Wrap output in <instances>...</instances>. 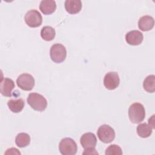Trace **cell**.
<instances>
[{
  "label": "cell",
  "mask_w": 155,
  "mask_h": 155,
  "mask_svg": "<svg viewBox=\"0 0 155 155\" xmlns=\"http://www.w3.org/2000/svg\"><path fill=\"white\" fill-rule=\"evenodd\" d=\"M5 154H21L20 151L15 148H11L7 150L4 153Z\"/></svg>",
  "instance_id": "cell-21"
},
{
  "label": "cell",
  "mask_w": 155,
  "mask_h": 155,
  "mask_svg": "<svg viewBox=\"0 0 155 155\" xmlns=\"http://www.w3.org/2000/svg\"><path fill=\"white\" fill-rule=\"evenodd\" d=\"M120 78L117 73L111 71L107 73L104 78V85L110 90L116 89L119 85Z\"/></svg>",
  "instance_id": "cell-8"
},
{
  "label": "cell",
  "mask_w": 155,
  "mask_h": 155,
  "mask_svg": "<svg viewBox=\"0 0 155 155\" xmlns=\"http://www.w3.org/2000/svg\"><path fill=\"white\" fill-rule=\"evenodd\" d=\"M15 88V83L12 79L2 78L0 83V92L5 97H11L12 90Z\"/></svg>",
  "instance_id": "cell-10"
},
{
  "label": "cell",
  "mask_w": 155,
  "mask_h": 155,
  "mask_svg": "<svg viewBox=\"0 0 155 155\" xmlns=\"http://www.w3.org/2000/svg\"><path fill=\"white\" fill-rule=\"evenodd\" d=\"M56 8V4L54 0H42L39 5V9L44 15H50Z\"/></svg>",
  "instance_id": "cell-13"
},
{
  "label": "cell",
  "mask_w": 155,
  "mask_h": 155,
  "mask_svg": "<svg viewBox=\"0 0 155 155\" xmlns=\"http://www.w3.org/2000/svg\"><path fill=\"white\" fill-rule=\"evenodd\" d=\"M55 35V30L51 26H44L41 30V36L46 41H52L54 38Z\"/></svg>",
  "instance_id": "cell-18"
},
{
  "label": "cell",
  "mask_w": 155,
  "mask_h": 155,
  "mask_svg": "<svg viewBox=\"0 0 155 155\" xmlns=\"http://www.w3.org/2000/svg\"><path fill=\"white\" fill-rule=\"evenodd\" d=\"M16 83L21 89L25 91H30L34 87L35 81L30 74L22 73L18 77Z\"/></svg>",
  "instance_id": "cell-7"
},
{
  "label": "cell",
  "mask_w": 155,
  "mask_h": 155,
  "mask_svg": "<svg viewBox=\"0 0 155 155\" xmlns=\"http://www.w3.org/2000/svg\"><path fill=\"white\" fill-rule=\"evenodd\" d=\"M144 90L148 93H154L155 91V76L148 75L145 78L143 82Z\"/></svg>",
  "instance_id": "cell-19"
},
{
  "label": "cell",
  "mask_w": 155,
  "mask_h": 155,
  "mask_svg": "<svg viewBox=\"0 0 155 155\" xmlns=\"http://www.w3.org/2000/svg\"><path fill=\"white\" fill-rule=\"evenodd\" d=\"M64 5L66 11L70 14L78 13L82 8V2L80 0H66Z\"/></svg>",
  "instance_id": "cell-14"
},
{
  "label": "cell",
  "mask_w": 155,
  "mask_h": 155,
  "mask_svg": "<svg viewBox=\"0 0 155 155\" xmlns=\"http://www.w3.org/2000/svg\"><path fill=\"white\" fill-rule=\"evenodd\" d=\"M105 154L106 155H122V151L119 146L113 144L107 148Z\"/></svg>",
  "instance_id": "cell-20"
},
{
  "label": "cell",
  "mask_w": 155,
  "mask_h": 155,
  "mask_svg": "<svg viewBox=\"0 0 155 155\" xmlns=\"http://www.w3.org/2000/svg\"><path fill=\"white\" fill-rule=\"evenodd\" d=\"M145 116V111L142 104L136 102L130 105L128 109L130 120L134 124L140 123L143 120Z\"/></svg>",
  "instance_id": "cell-1"
},
{
  "label": "cell",
  "mask_w": 155,
  "mask_h": 155,
  "mask_svg": "<svg viewBox=\"0 0 155 155\" xmlns=\"http://www.w3.org/2000/svg\"><path fill=\"white\" fill-rule=\"evenodd\" d=\"M30 136L26 133H20L17 134L15 138V143L19 148H24L29 145Z\"/></svg>",
  "instance_id": "cell-17"
},
{
  "label": "cell",
  "mask_w": 155,
  "mask_h": 155,
  "mask_svg": "<svg viewBox=\"0 0 155 155\" xmlns=\"http://www.w3.org/2000/svg\"><path fill=\"white\" fill-rule=\"evenodd\" d=\"M24 101L22 99L19 98L18 99H10L7 102L8 108L13 113H19L24 107Z\"/></svg>",
  "instance_id": "cell-15"
},
{
  "label": "cell",
  "mask_w": 155,
  "mask_h": 155,
  "mask_svg": "<svg viewBox=\"0 0 155 155\" xmlns=\"http://www.w3.org/2000/svg\"><path fill=\"white\" fill-rule=\"evenodd\" d=\"M59 150L63 155H74L78 150L76 142L70 137L62 139L59 144Z\"/></svg>",
  "instance_id": "cell-3"
},
{
  "label": "cell",
  "mask_w": 155,
  "mask_h": 155,
  "mask_svg": "<svg viewBox=\"0 0 155 155\" xmlns=\"http://www.w3.org/2000/svg\"><path fill=\"white\" fill-rule=\"evenodd\" d=\"M152 131L153 128L151 127L146 123H142L139 124L136 128L137 134L142 138H147L150 137L152 133Z\"/></svg>",
  "instance_id": "cell-16"
},
{
  "label": "cell",
  "mask_w": 155,
  "mask_h": 155,
  "mask_svg": "<svg viewBox=\"0 0 155 155\" xmlns=\"http://www.w3.org/2000/svg\"><path fill=\"white\" fill-rule=\"evenodd\" d=\"M80 143L84 150L95 148L97 143V139L94 134L88 132L82 134L80 139Z\"/></svg>",
  "instance_id": "cell-9"
},
{
  "label": "cell",
  "mask_w": 155,
  "mask_h": 155,
  "mask_svg": "<svg viewBox=\"0 0 155 155\" xmlns=\"http://www.w3.org/2000/svg\"><path fill=\"white\" fill-rule=\"evenodd\" d=\"M27 102L35 110L42 111L47 107V99L41 94L31 93L27 97Z\"/></svg>",
  "instance_id": "cell-2"
},
{
  "label": "cell",
  "mask_w": 155,
  "mask_h": 155,
  "mask_svg": "<svg viewBox=\"0 0 155 155\" xmlns=\"http://www.w3.org/2000/svg\"><path fill=\"white\" fill-rule=\"evenodd\" d=\"M154 25L153 18L149 15H145L140 18L138 21V27L142 31H146L151 30Z\"/></svg>",
  "instance_id": "cell-12"
},
{
  "label": "cell",
  "mask_w": 155,
  "mask_h": 155,
  "mask_svg": "<svg viewBox=\"0 0 155 155\" xmlns=\"http://www.w3.org/2000/svg\"><path fill=\"white\" fill-rule=\"evenodd\" d=\"M83 154H98V153L96 151L95 148L90 150H84Z\"/></svg>",
  "instance_id": "cell-22"
},
{
  "label": "cell",
  "mask_w": 155,
  "mask_h": 155,
  "mask_svg": "<svg viewBox=\"0 0 155 155\" xmlns=\"http://www.w3.org/2000/svg\"><path fill=\"white\" fill-rule=\"evenodd\" d=\"M100 140L105 143L111 142L115 138V131L110 125L104 124L100 126L97 132Z\"/></svg>",
  "instance_id": "cell-5"
},
{
  "label": "cell",
  "mask_w": 155,
  "mask_h": 155,
  "mask_svg": "<svg viewBox=\"0 0 155 155\" xmlns=\"http://www.w3.org/2000/svg\"><path fill=\"white\" fill-rule=\"evenodd\" d=\"M51 59L55 63H61L65 61L67 56L65 47L61 44H53L50 50Z\"/></svg>",
  "instance_id": "cell-4"
},
{
  "label": "cell",
  "mask_w": 155,
  "mask_h": 155,
  "mask_svg": "<svg viewBox=\"0 0 155 155\" xmlns=\"http://www.w3.org/2000/svg\"><path fill=\"white\" fill-rule=\"evenodd\" d=\"M143 34L139 30H131L128 31L125 35L127 42L131 45H138L143 41Z\"/></svg>",
  "instance_id": "cell-11"
},
{
  "label": "cell",
  "mask_w": 155,
  "mask_h": 155,
  "mask_svg": "<svg viewBox=\"0 0 155 155\" xmlns=\"http://www.w3.org/2000/svg\"><path fill=\"white\" fill-rule=\"evenodd\" d=\"M24 20L28 26L35 28L41 25L42 22V17L38 10L32 9L26 13Z\"/></svg>",
  "instance_id": "cell-6"
}]
</instances>
